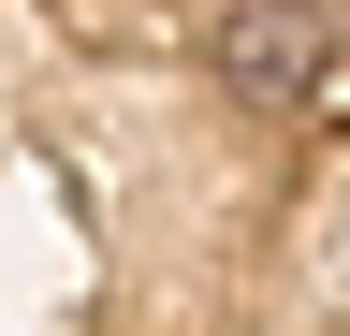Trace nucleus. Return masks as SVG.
<instances>
[{
  "label": "nucleus",
  "instance_id": "nucleus-1",
  "mask_svg": "<svg viewBox=\"0 0 350 336\" xmlns=\"http://www.w3.org/2000/svg\"><path fill=\"white\" fill-rule=\"evenodd\" d=\"M321 44H336V0H234L219 15V88L248 117H292L306 73H321Z\"/></svg>",
  "mask_w": 350,
  "mask_h": 336
},
{
  "label": "nucleus",
  "instance_id": "nucleus-2",
  "mask_svg": "<svg viewBox=\"0 0 350 336\" xmlns=\"http://www.w3.org/2000/svg\"><path fill=\"white\" fill-rule=\"evenodd\" d=\"M292 132H350V0H336V44H321V73H306Z\"/></svg>",
  "mask_w": 350,
  "mask_h": 336
}]
</instances>
